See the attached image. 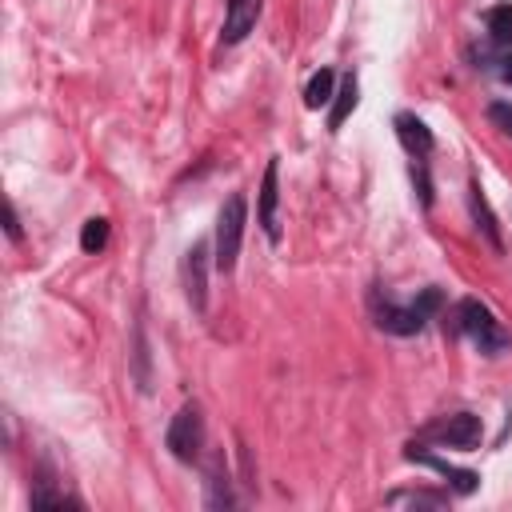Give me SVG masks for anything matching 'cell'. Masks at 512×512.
Returning <instances> with one entry per match:
<instances>
[{"instance_id": "15", "label": "cell", "mask_w": 512, "mask_h": 512, "mask_svg": "<svg viewBox=\"0 0 512 512\" xmlns=\"http://www.w3.org/2000/svg\"><path fill=\"white\" fill-rule=\"evenodd\" d=\"M104 244H108V220H100V216L84 220V228H80V248H84V252H100Z\"/></svg>"}, {"instance_id": "1", "label": "cell", "mask_w": 512, "mask_h": 512, "mask_svg": "<svg viewBox=\"0 0 512 512\" xmlns=\"http://www.w3.org/2000/svg\"><path fill=\"white\" fill-rule=\"evenodd\" d=\"M456 328L484 352V356H496V352H504L508 348V332L496 324V316L480 304V300H460L456 304Z\"/></svg>"}, {"instance_id": "9", "label": "cell", "mask_w": 512, "mask_h": 512, "mask_svg": "<svg viewBox=\"0 0 512 512\" xmlns=\"http://www.w3.org/2000/svg\"><path fill=\"white\" fill-rule=\"evenodd\" d=\"M408 460H420V464H428V468H436L440 476H448V484L456 488V492H472L476 488V472H468V468H456V464H448V460H440V456H432V452H420V448H408Z\"/></svg>"}, {"instance_id": "10", "label": "cell", "mask_w": 512, "mask_h": 512, "mask_svg": "<svg viewBox=\"0 0 512 512\" xmlns=\"http://www.w3.org/2000/svg\"><path fill=\"white\" fill-rule=\"evenodd\" d=\"M332 96H336V72H332V68L312 72V80H308V88H304V104H308V108H324Z\"/></svg>"}, {"instance_id": "14", "label": "cell", "mask_w": 512, "mask_h": 512, "mask_svg": "<svg viewBox=\"0 0 512 512\" xmlns=\"http://www.w3.org/2000/svg\"><path fill=\"white\" fill-rule=\"evenodd\" d=\"M188 296L196 300V308H204V244L188 252Z\"/></svg>"}, {"instance_id": "5", "label": "cell", "mask_w": 512, "mask_h": 512, "mask_svg": "<svg viewBox=\"0 0 512 512\" xmlns=\"http://www.w3.org/2000/svg\"><path fill=\"white\" fill-rule=\"evenodd\" d=\"M432 436L440 444H448V448H476L480 444V420L472 412H456V416H444L432 428Z\"/></svg>"}, {"instance_id": "12", "label": "cell", "mask_w": 512, "mask_h": 512, "mask_svg": "<svg viewBox=\"0 0 512 512\" xmlns=\"http://www.w3.org/2000/svg\"><path fill=\"white\" fill-rule=\"evenodd\" d=\"M468 200H472V216L480 220V232L488 236V244H492V248H500V232H496V220H492V212H488V200L480 196V184H472V188H468Z\"/></svg>"}, {"instance_id": "2", "label": "cell", "mask_w": 512, "mask_h": 512, "mask_svg": "<svg viewBox=\"0 0 512 512\" xmlns=\"http://www.w3.org/2000/svg\"><path fill=\"white\" fill-rule=\"evenodd\" d=\"M244 220H248V204L244 192H232L216 216V268L232 272L236 256H240V240H244Z\"/></svg>"}, {"instance_id": "8", "label": "cell", "mask_w": 512, "mask_h": 512, "mask_svg": "<svg viewBox=\"0 0 512 512\" xmlns=\"http://www.w3.org/2000/svg\"><path fill=\"white\" fill-rule=\"evenodd\" d=\"M396 136H400V144H404L412 156H420V160L432 152V132H428V124L416 120V116H408V112L396 116Z\"/></svg>"}, {"instance_id": "7", "label": "cell", "mask_w": 512, "mask_h": 512, "mask_svg": "<svg viewBox=\"0 0 512 512\" xmlns=\"http://www.w3.org/2000/svg\"><path fill=\"white\" fill-rule=\"evenodd\" d=\"M260 16V0H228V12H224V44H236L252 32Z\"/></svg>"}, {"instance_id": "11", "label": "cell", "mask_w": 512, "mask_h": 512, "mask_svg": "<svg viewBox=\"0 0 512 512\" xmlns=\"http://www.w3.org/2000/svg\"><path fill=\"white\" fill-rule=\"evenodd\" d=\"M356 108V80L352 76H344L340 80V88H336V96H332V112H328V128L336 132L344 120H348V112Z\"/></svg>"}, {"instance_id": "17", "label": "cell", "mask_w": 512, "mask_h": 512, "mask_svg": "<svg viewBox=\"0 0 512 512\" xmlns=\"http://www.w3.org/2000/svg\"><path fill=\"white\" fill-rule=\"evenodd\" d=\"M488 116H492V120L512 136V104H492V108H488Z\"/></svg>"}, {"instance_id": "4", "label": "cell", "mask_w": 512, "mask_h": 512, "mask_svg": "<svg viewBox=\"0 0 512 512\" xmlns=\"http://www.w3.org/2000/svg\"><path fill=\"white\" fill-rule=\"evenodd\" d=\"M376 324L384 328V332H396V336H412V332H420L424 324H428V316L416 308V304H392V300H376Z\"/></svg>"}, {"instance_id": "6", "label": "cell", "mask_w": 512, "mask_h": 512, "mask_svg": "<svg viewBox=\"0 0 512 512\" xmlns=\"http://www.w3.org/2000/svg\"><path fill=\"white\" fill-rule=\"evenodd\" d=\"M276 160H268L264 164V180H260V212H256V220H260V228H264V236L276 244L280 240V220H276V204H280V188H276Z\"/></svg>"}, {"instance_id": "3", "label": "cell", "mask_w": 512, "mask_h": 512, "mask_svg": "<svg viewBox=\"0 0 512 512\" xmlns=\"http://www.w3.org/2000/svg\"><path fill=\"white\" fill-rule=\"evenodd\" d=\"M204 448V416H200V404H184L172 424H168V452L184 464H192Z\"/></svg>"}, {"instance_id": "18", "label": "cell", "mask_w": 512, "mask_h": 512, "mask_svg": "<svg viewBox=\"0 0 512 512\" xmlns=\"http://www.w3.org/2000/svg\"><path fill=\"white\" fill-rule=\"evenodd\" d=\"M8 240H20V216L12 204H8Z\"/></svg>"}, {"instance_id": "16", "label": "cell", "mask_w": 512, "mask_h": 512, "mask_svg": "<svg viewBox=\"0 0 512 512\" xmlns=\"http://www.w3.org/2000/svg\"><path fill=\"white\" fill-rule=\"evenodd\" d=\"M388 504H428V508H440L444 496H436V492H392Z\"/></svg>"}, {"instance_id": "13", "label": "cell", "mask_w": 512, "mask_h": 512, "mask_svg": "<svg viewBox=\"0 0 512 512\" xmlns=\"http://www.w3.org/2000/svg\"><path fill=\"white\" fill-rule=\"evenodd\" d=\"M488 36L500 44V48H512V4H496L488 12Z\"/></svg>"}]
</instances>
